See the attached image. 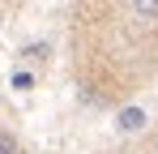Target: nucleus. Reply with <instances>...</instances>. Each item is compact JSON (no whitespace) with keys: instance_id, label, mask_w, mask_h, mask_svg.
Masks as SVG:
<instances>
[{"instance_id":"nucleus-2","label":"nucleus","mask_w":158,"mask_h":154,"mask_svg":"<svg viewBox=\"0 0 158 154\" xmlns=\"http://www.w3.org/2000/svg\"><path fill=\"white\" fill-rule=\"evenodd\" d=\"M132 13H141V17H158V0H137Z\"/></svg>"},{"instance_id":"nucleus-4","label":"nucleus","mask_w":158,"mask_h":154,"mask_svg":"<svg viewBox=\"0 0 158 154\" xmlns=\"http://www.w3.org/2000/svg\"><path fill=\"white\" fill-rule=\"evenodd\" d=\"M43 56H47L43 43H30V47H26V60H43Z\"/></svg>"},{"instance_id":"nucleus-1","label":"nucleus","mask_w":158,"mask_h":154,"mask_svg":"<svg viewBox=\"0 0 158 154\" xmlns=\"http://www.w3.org/2000/svg\"><path fill=\"white\" fill-rule=\"evenodd\" d=\"M145 124V111H137V107H128V111H120V128L124 133H132V128Z\"/></svg>"},{"instance_id":"nucleus-3","label":"nucleus","mask_w":158,"mask_h":154,"mask_svg":"<svg viewBox=\"0 0 158 154\" xmlns=\"http://www.w3.org/2000/svg\"><path fill=\"white\" fill-rule=\"evenodd\" d=\"M17 150H22V146H17V137L0 128V154H17Z\"/></svg>"}]
</instances>
